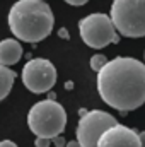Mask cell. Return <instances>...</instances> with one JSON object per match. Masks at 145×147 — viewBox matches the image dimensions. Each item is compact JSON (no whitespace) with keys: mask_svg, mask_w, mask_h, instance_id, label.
<instances>
[{"mask_svg":"<svg viewBox=\"0 0 145 147\" xmlns=\"http://www.w3.org/2000/svg\"><path fill=\"white\" fill-rule=\"evenodd\" d=\"M101 99L118 111H132L145 103V63L132 57L108 60L97 72Z\"/></svg>","mask_w":145,"mask_h":147,"instance_id":"obj_1","label":"cell"},{"mask_svg":"<svg viewBox=\"0 0 145 147\" xmlns=\"http://www.w3.org/2000/svg\"><path fill=\"white\" fill-rule=\"evenodd\" d=\"M7 21L10 33L24 43L43 41L55 26L53 10L44 0H17L10 7Z\"/></svg>","mask_w":145,"mask_h":147,"instance_id":"obj_2","label":"cell"},{"mask_svg":"<svg viewBox=\"0 0 145 147\" xmlns=\"http://www.w3.org/2000/svg\"><path fill=\"white\" fill-rule=\"evenodd\" d=\"M67 125V111L55 99L39 101L28 113V127L36 137L53 139L63 134Z\"/></svg>","mask_w":145,"mask_h":147,"instance_id":"obj_3","label":"cell"},{"mask_svg":"<svg viewBox=\"0 0 145 147\" xmlns=\"http://www.w3.org/2000/svg\"><path fill=\"white\" fill-rule=\"evenodd\" d=\"M111 22L125 38L145 36V0H113Z\"/></svg>","mask_w":145,"mask_h":147,"instance_id":"obj_4","label":"cell"},{"mask_svg":"<svg viewBox=\"0 0 145 147\" xmlns=\"http://www.w3.org/2000/svg\"><path fill=\"white\" fill-rule=\"evenodd\" d=\"M79 33L82 41L94 50H101L111 43H118V33L106 14H89L79 21Z\"/></svg>","mask_w":145,"mask_h":147,"instance_id":"obj_5","label":"cell"},{"mask_svg":"<svg viewBox=\"0 0 145 147\" xmlns=\"http://www.w3.org/2000/svg\"><path fill=\"white\" fill-rule=\"evenodd\" d=\"M116 118L103 110L85 111L80 115L77 125V142L80 147H96L99 137L108 130L109 127L116 125Z\"/></svg>","mask_w":145,"mask_h":147,"instance_id":"obj_6","label":"cell"},{"mask_svg":"<svg viewBox=\"0 0 145 147\" xmlns=\"http://www.w3.org/2000/svg\"><path fill=\"white\" fill-rule=\"evenodd\" d=\"M21 77L28 91L34 94H43L51 91L56 84V69L46 58H34L24 65Z\"/></svg>","mask_w":145,"mask_h":147,"instance_id":"obj_7","label":"cell"},{"mask_svg":"<svg viewBox=\"0 0 145 147\" xmlns=\"http://www.w3.org/2000/svg\"><path fill=\"white\" fill-rule=\"evenodd\" d=\"M96 147H142L138 132L125 127V125H113L99 137Z\"/></svg>","mask_w":145,"mask_h":147,"instance_id":"obj_8","label":"cell"},{"mask_svg":"<svg viewBox=\"0 0 145 147\" xmlns=\"http://www.w3.org/2000/svg\"><path fill=\"white\" fill-rule=\"evenodd\" d=\"M22 57V46L19 43V39H2L0 41V65L10 67L15 65Z\"/></svg>","mask_w":145,"mask_h":147,"instance_id":"obj_9","label":"cell"},{"mask_svg":"<svg viewBox=\"0 0 145 147\" xmlns=\"http://www.w3.org/2000/svg\"><path fill=\"white\" fill-rule=\"evenodd\" d=\"M14 82H15V72L5 65H0V101L9 96Z\"/></svg>","mask_w":145,"mask_h":147,"instance_id":"obj_10","label":"cell"},{"mask_svg":"<svg viewBox=\"0 0 145 147\" xmlns=\"http://www.w3.org/2000/svg\"><path fill=\"white\" fill-rule=\"evenodd\" d=\"M108 62V58H106V55H103V53H97V55H94L92 58H91V69L94 70V72H99L103 67H104V63Z\"/></svg>","mask_w":145,"mask_h":147,"instance_id":"obj_11","label":"cell"},{"mask_svg":"<svg viewBox=\"0 0 145 147\" xmlns=\"http://www.w3.org/2000/svg\"><path fill=\"white\" fill-rule=\"evenodd\" d=\"M36 147H50L51 144V139H46V137H36Z\"/></svg>","mask_w":145,"mask_h":147,"instance_id":"obj_12","label":"cell"},{"mask_svg":"<svg viewBox=\"0 0 145 147\" xmlns=\"http://www.w3.org/2000/svg\"><path fill=\"white\" fill-rule=\"evenodd\" d=\"M51 140L55 142V146H56V147H65V144H67V140L62 137V134H60V135H56V137H53Z\"/></svg>","mask_w":145,"mask_h":147,"instance_id":"obj_13","label":"cell"},{"mask_svg":"<svg viewBox=\"0 0 145 147\" xmlns=\"http://www.w3.org/2000/svg\"><path fill=\"white\" fill-rule=\"evenodd\" d=\"M68 5H73V7H82V5H85L89 0H65Z\"/></svg>","mask_w":145,"mask_h":147,"instance_id":"obj_14","label":"cell"},{"mask_svg":"<svg viewBox=\"0 0 145 147\" xmlns=\"http://www.w3.org/2000/svg\"><path fill=\"white\" fill-rule=\"evenodd\" d=\"M0 147H17V144L12 142V140H9V139H5V140L0 142Z\"/></svg>","mask_w":145,"mask_h":147,"instance_id":"obj_15","label":"cell"},{"mask_svg":"<svg viewBox=\"0 0 145 147\" xmlns=\"http://www.w3.org/2000/svg\"><path fill=\"white\" fill-rule=\"evenodd\" d=\"M58 36L60 38H63V39H68V31H67V29H65V28H60V31H58Z\"/></svg>","mask_w":145,"mask_h":147,"instance_id":"obj_16","label":"cell"},{"mask_svg":"<svg viewBox=\"0 0 145 147\" xmlns=\"http://www.w3.org/2000/svg\"><path fill=\"white\" fill-rule=\"evenodd\" d=\"M138 139H140V146H142V147H145V130H144V132H140V134H138Z\"/></svg>","mask_w":145,"mask_h":147,"instance_id":"obj_17","label":"cell"},{"mask_svg":"<svg viewBox=\"0 0 145 147\" xmlns=\"http://www.w3.org/2000/svg\"><path fill=\"white\" fill-rule=\"evenodd\" d=\"M65 147H80V146H79V142H77V140H70V142H67V144H65Z\"/></svg>","mask_w":145,"mask_h":147,"instance_id":"obj_18","label":"cell"},{"mask_svg":"<svg viewBox=\"0 0 145 147\" xmlns=\"http://www.w3.org/2000/svg\"><path fill=\"white\" fill-rule=\"evenodd\" d=\"M144 60H145V53H144Z\"/></svg>","mask_w":145,"mask_h":147,"instance_id":"obj_19","label":"cell"}]
</instances>
